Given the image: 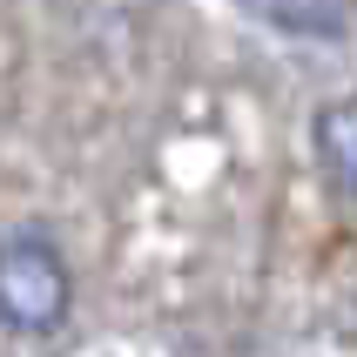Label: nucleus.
I'll return each instance as SVG.
<instances>
[{"instance_id": "1", "label": "nucleus", "mask_w": 357, "mask_h": 357, "mask_svg": "<svg viewBox=\"0 0 357 357\" xmlns=\"http://www.w3.org/2000/svg\"><path fill=\"white\" fill-rule=\"evenodd\" d=\"M75 310V270L61 257V243L27 222V229H7L0 236V324L7 331H54L61 317Z\"/></svg>"}, {"instance_id": "2", "label": "nucleus", "mask_w": 357, "mask_h": 357, "mask_svg": "<svg viewBox=\"0 0 357 357\" xmlns=\"http://www.w3.org/2000/svg\"><path fill=\"white\" fill-rule=\"evenodd\" d=\"M310 149H317V169L331 176V189H337V196H357V95L317 108Z\"/></svg>"}, {"instance_id": "3", "label": "nucleus", "mask_w": 357, "mask_h": 357, "mask_svg": "<svg viewBox=\"0 0 357 357\" xmlns=\"http://www.w3.org/2000/svg\"><path fill=\"white\" fill-rule=\"evenodd\" d=\"M257 7L290 34H344V14L331 0H257Z\"/></svg>"}]
</instances>
